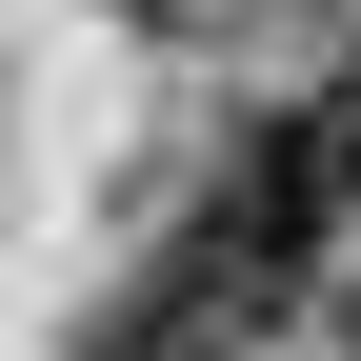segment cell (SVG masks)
Returning <instances> with one entry per match:
<instances>
[{"instance_id": "obj_1", "label": "cell", "mask_w": 361, "mask_h": 361, "mask_svg": "<svg viewBox=\"0 0 361 361\" xmlns=\"http://www.w3.org/2000/svg\"><path fill=\"white\" fill-rule=\"evenodd\" d=\"M341 201H361V180L322 161V121H241L221 180H201V241L261 261V281H322V261H341Z\"/></svg>"}, {"instance_id": "obj_4", "label": "cell", "mask_w": 361, "mask_h": 361, "mask_svg": "<svg viewBox=\"0 0 361 361\" xmlns=\"http://www.w3.org/2000/svg\"><path fill=\"white\" fill-rule=\"evenodd\" d=\"M341 361H361V281H341Z\"/></svg>"}, {"instance_id": "obj_2", "label": "cell", "mask_w": 361, "mask_h": 361, "mask_svg": "<svg viewBox=\"0 0 361 361\" xmlns=\"http://www.w3.org/2000/svg\"><path fill=\"white\" fill-rule=\"evenodd\" d=\"M281 301H301V281H261V261H221L201 221H180L141 281L80 322V361H261V322H281Z\"/></svg>"}, {"instance_id": "obj_3", "label": "cell", "mask_w": 361, "mask_h": 361, "mask_svg": "<svg viewBox=\"0 0 361 361\" xmlns=\"http://www.w3.org/2000/svg\"><path fill=\"white\" fill-rule=\"evenodd\" d=\"M301 121H322V161H341V180H361V80H341V101H301Z\"/></svg>"}]
</instances>
